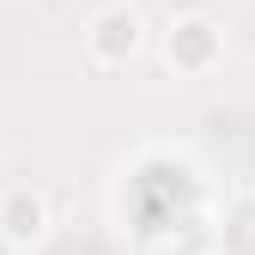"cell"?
Instances as JSON below:
<instances>
[{"label": "cell", "instance_id": "obj_1", "mask_svg": "<svg viewBox=\"0 0 255 255\" xmlns=\"http://www.w3.org/2000/svg\"><path fill=\"white\" fill-rule=\"evenodd\" d=\"M146 43H152V24H146V12L134 6V0H110V6H98L85 18V61L98 73L134 67V61L146 55Z\"/></svg>", "mask_w": 255, "mask_h": 255}, {"label": "cell", "instance_id": "obj_2", "mask_svg": "<svg viewBox=\"0 0 255 255\" xmlns=\"http://www.w3.org/2000/svg\"><path fill=\"white\" fill-rule=\"evenodd\" d=\"M158 55L176 79H207L225 67V24L213 12H176L158 30Z\"/></svg>", "mask_w": 255, "mask_h": 255}, {"label": "cell", "instance_id": "obj_3", "mask_svg": "<svg viewBox=\"0 0 255 255\" xmlns=\"http://www.w3.org/2000/svg\"><path fill=\"white\" fill-rule=\"evenodd\" d=\"M55 231V207L37 182H6L0 188V249H12V255H30V249H43Z\"/></svg>", "mask_w": 255, "mask_h": 255}, {"label": "cell", "instance_id": "obj_4", "mask_svg": "<svg viewBox=\"0 0 255 255\" xmlns=\"http://www.w3.org/2000/svg\"><path fill=\"white\" fill-rule=\"evenodd\" d=\"M201 255H225V249H201Z\"/></svg>", "mask_w": 255, "mask_h": 255}]
</instances>
